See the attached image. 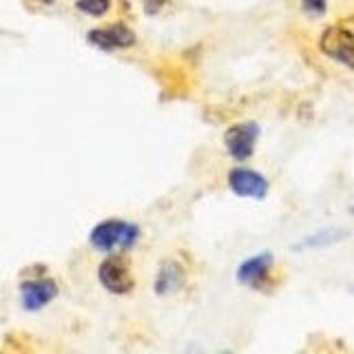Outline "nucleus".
I'll return each mask as SVG.
<instances>
[{"mask_svg": "<svg viewBox=\"0 0 354 354\" xmlns=\"http://www.w3.org/2000/svg\"><path fill=\"white\" fill-rule=\"evenodd\" d=\"M91 246L95 250H129L140 239V228L122 219H106L91 230Z\"/></svg>", "mask_w": 354, "mask_h": 354, "instance_id": "1", "label": "nucleus"}, {"mask_svg": "<svg viewBox=\"0 0 354 354\" xmlns=\"http://www.w3.org/2000/svg\"><path fill=\"white\" fill-rule=\"evenodd\" d=\"M319 47L328 58L354 69V33L352 31L343 27H330L324 31V36H321Z\"/></svg>", "mask_w": 354, "mask_h": 354, "instance_id": "2", "label": "nucleus"}, {"mask_svg": "<svg viewBox=\"0 0 354 354\" xmlns=\"http://www.w3.org/2000/svg\"><path fill=\"white\" fill-rule=\"evenodd\" d=\"M97 277L102 286L106 288L109 292L113 295H127L133 288V277L127 261L113 254V257H106L97 268Z\"/></svg>", "mask_w": 354, "mask_h": 354, "instance_id": "3", "label": "nucleus"}, {"mask_svg": "<svg viewBox=\"0 0 354 354\" xmlns=\"http://www.w3.org/2000/svg\"><path fill=\"white\" fill-rule=\"evenodd\" d=\"M257 138H259L257 124L248 122V124L230 127L226 131L224 142H226V149H228V153L232 155V158H235L237 162H243L254 153V142H257Z\"/></svg>", "mask_w": 354, "mask_h": 354, "instance_id": "4", "label": "nucleus"}, {"mask_svg": "<svg viewBox=\"0 0 354 354\" xmlns=\"http://www.w3.org/2000/svg\"><path fill=\"white\" fill-rule=\"evenodd\" d=\"M228 186L232 188V193L239 197L261 199V197H266V193H268V182H266V177L257 171H250V169L230 171Z\"/></svg>", "mask_w": 354, "mask_h": 354, "instance_id": "5", "label": "nucleus"}, {"mask_svg": "<svg viewBox=\"0 0 354 354\" xmlns=\"http://www.w3.org/2000/svg\"><path fill=\"white\" fill-rule=\"evenodd\" d=\"M55 295H58V283L53 279L27 281V283H22V308L40 310L47 306Z\"/></svg>", "mask_w": 354, "mask_h": 354, "instance_id": "6", "label": "nucleus"}, {"mask_svg": "<svg viewBox=\"0 0 354 354\" xmlns=\"http://www.w3.org/2000/svg\"><path fill=\"white\" fill-rule=\"evenodd\" d=\"M88 40L97 44L100 49H118V47H131L136 42L133 31L124 25H113L106 29H93L88 33Z\"/></svg>", "mask_w": 354, "mask_h": 354, "instance_id": "7", "label": "nucleus"}, {"mask_svg": "<svg viewBox=\"0 0 354 354\" xmlns=\"http://www.w3.org/2000/svg\"><path fill=\"white\" fill-rule=\"evenodd\" d=\"M272 266V254L268 252H261V254H254V257L246 259L237 270V279L246 286H259L266 274H268Z\"/></svg>", "mask_w": 354, "mask_h": 354, "instance_id": "8", "label": "nucleus"}, {"mask_svg": "<svg viewBox=\"0 0 354 354\" xmlns=\"http://www.w3.org/2000/svg\"><path fill=\"white\" fill-rule=\"evenodd\" d=\"M184 281V274L180 270V266L177 263H164L160 268V274H158V283H155V288H158L160 295H169V292H175L177 288L182 286Z\"/></svg>", "mask_w": 354, "mask_h": 354, "instance_id": "9", "label": "nucleus"}, {"mask_svg": "<svg viewBox=\"0 0 354 354\" xmlns=\"http://www.w3.org/2000/svg\"><path fill=\"white\" fill-rule=\"evenodd\" d=\"M348 232H341V230H319L317 235L304 239V246H310V248H326V246H332V243H337L341 239H346Z\"/></svg>", "mask_w": 354, "mask_h": 354, "instance_id": "10", "label": "nucleus"}, {"mask_svg": "<svg viewBox=\"0 0 354 354\" xmlns=\"http://www.w3.org/2000/svg\"><path fill=\"white\" fill-rule=\"evenodd\" d=\"M75 7L88 16H104L111 7V0H77Z\"/></svg>", "mask_w": 354, "mask_h": 354, "instance_id": "11", "label": "nucleus"}, {"mask_svg": "<svg viewBox=\"0 0 354 354\" xmlns=\"http://www.w3.org/2000/svg\"><path fill=\"white\" fill-rule=\"evenodd\" d=\"M301 5L308 14H313V16H319L326 11V0H301Z\"/></svg>", "mask_w": 354, "mask_h": 354, "instance_id": "12", "label": "nucleus"}, {"mask_svg": "<svg viewBox=\"0 0 354 354\" xmlns=\"http://www.w3.org/2000/svg\"><path fill=\"white\" fill-rule=\"evenodd\" d=\"M147 14H158V11L166 5V0H142Z\"/></svg>", "mask_w": 354, "mask_h": 354, "instance_id": "13", "label": "nucleus"}, {"mask_svg": "<svg viewBox=\"0 0 354 354\" xmlns=\"http://www.w3.org/2000/svg\"><path fill=\"white\" fill-rule=\"evenodd\" d=\"M40 3H44V5H51V3H53V0H40Z\"/></svg>", "mask_w": 354, "mask_h": 354, "instance_id": "14", "label": "nucleus"}, {"mask_svg": "<svg viewBox=\"0 0 354 354\" xmlns=\"http://www.w3.org/2000/svg\"><path fill=\"white\" fill-rule=\"evenodd\" d=\"M352 213H354V208H352Z\"/></svg>", "mask_w": 354, "mask_h": 354, "instance_id": "15", "label": "nucleus"}]
</instances>
